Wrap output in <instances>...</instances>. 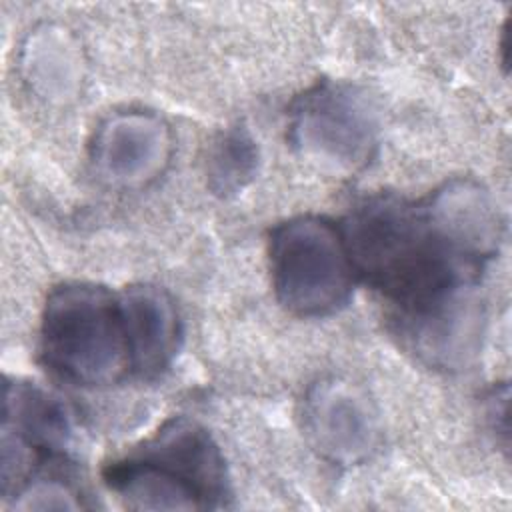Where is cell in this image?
Returning <instances> with one entry per match:
<instances>
[{
  "label": "cell",
  "instance_id": "6da1fadb",
  "mask_svg": "<svg viewBox=\"0 0 512 512\" xmlns=\"http://www.w3.org/2000/svg\"><path fill=\"white\" fill-rule=\"evenodd\" d=\"M42 362L62 380L96 388L130 372L120 296L84 282L48 294L40 326Z\"/></svg>",
  "mask_w": 512,
  "mask_h": 512
},
{
  "label": "cell",
  "instance_id": "7a4b0ae2",
  "mask_svg": "<svg viewBox=\"0 0 512 512\" xmlns=\"http://www.w3.org/2000/svg\"><path fill=\"white\" fill-rule=\"evenodd\" d=\"M268 260L274 294L290 314L320 318L350 302L356 272L342 230L328 220L298 216L278 224Z\"/></svg>",
  "mask_w": 512,
  "mask_h": 512
},
{
  "label": "cell",
  "instance_id": "3957f363",
  "mask_svg": "<svg viewBox=\"0 0 512 512\" xmlns=\"http://www.w3.org/2000/svg\"><path fill=\"white\" fill-rule=\"evenodd\" d=\"M290 140L326 168L356 172L378 148L376 112L358 88L324 80L294 100Z\"/></svg>",
  "mask_w": 512,
  "mask_h": 512
},
{
  "label": "cell",
  "instance_id": "277c9868",
  "mask_svg": "<svg viewBox=\"0 0 512 512\" xmlns=\"http://www.w3.org/2000/svg\"><path fill=\"white\" fill-rule=\"evenodd\" d=\"M302 418L312 446L334 464H362L378 448V416L368 398L348 382H316L304 398Z\"/></svg>",
  "mask_w": 512,
  "mask_h": 512
},
{
  "label": "cell",
  "instance_id": "5b68a950",
  "mask_svg": "<svg viewBox=\"0 0 512 512\" xmlns=\"http://www.w3.org/2000/svg\"><path fill=\"white\" fill-rule=\"evenodd\" d=\"M172 154L168 124L150 112H118L102 122L92 142V164L106 182L134 188L152 182Z\"/></svg>",
  "mask_w": 512,
  "mask_h": 512
},
{
  "label": "cell",
  "instance_id": "8992f818",
  "mask_svg": "<svg viewBox=\"0 0 512 512\" xmlns=\"http://www.w3.org/2000/svg\"><path fill=\"white\" fill-rule=\"evenodd\" d=\"M424 210L438 234L466 260L484 266L498 252L502 218L492 196L472 180H452L438 188Z\"/></svg>",
  "mask_w": 512,
  "mask_h": 512
},
{
  "label": "cell",
  "instance_id": "52a82bcc",
  "mask_svg": "<svg viewBox=\"0 0 512 512\" xmlns=\"http://www.w3.org/2000/svg\"><path fill=\"white\" fill-rule=\"evenodd\" d=\"M130 352V372L152 380L166 372L182 342V324L172 298L156 286H130L120 294Z\"/></svg>",
  "mask_w": 512,
  "mask_h": 512
},
{
  "label": "cell",
  "instance_id": "ba28073f",
  "mask_svg": "<svg viewBox=\"0 0 512 512\" xmlns=\"http://www.w3.org/2000/svg\"><path fill=\"white\" fill-rule=\"evenodd\" d=\"M136 454L146 456L196 486L210 508H220L228 496L224 458L210 434L186 418L166 422Z\"/></svg>",
  "mask_w": 512,
  "mask_h": 512
},
{
  "label": "cell",
  "instance_id": "9c48e42d",
  "mask_svg": "<svg viewBox=\"0 0 512 512\" xmlns=\"http://www.w3.org/2000/svg\"><path fill=\"white\" fill-rule=\"evenodd\" d=\"M104 478L108 488L130 510L174 512L210 508L196 486L140 454L110 464Z\"/></svg>",
  "mask_w": 512,
  "mask_h": 512
},
{
  "label": "cell",
  "instance_id": "30bf717a",
  "mask_svg": "<svg viewBox=\"0 0 512 512\" xmlns=\"http://www.w3.org/2000/svg\"><path fill=\"white\" fill-rule=\"evenodd\" d=\"M2 434L12 436L28 450L58 456L72 438V422L60 398L36 384L14 382L4 388Z\"/></svg>",
  "mask_w": 512,
  "mask_h": 512
},
{
  "label": "cell",
  "instance_id": "8fae6325",
  "mask_svg": "<svg viewBox=\"0 0 512 512\" xmlns=\"http://www.w3.org/2000/svg\"><path fill=\"white\" fill-rule=\"evenodd\" d=\"M258 144L244 126L226 128L210 146L206 176L208 188L218 196H236L258 170Z\"/></svg>",
  "mask_w": 512,
  "mask_h": 512
},
{
  "label": "cell",
  "instance_id": "7c38bea8",
  "mask_svg": "<svg viewBox=\"0 0 512 512\" xmlns=\"http://www.w3.org/2000/svg\"><path fill=\"white\" fill-rule=\"evenodd\" d=\"M40 34L30 40L24 52V70L28 82L46 98L68 96L80 78V60L76 50L62 34Z\"/></svg>",
  "mask_w": 512,
  "mask_h": 512
},
{
  "label": "cell",
  "instance_id": "4fadbf2b",
  "mask_svg": "<svg viewBox=\"0 0 512 512\" xmlns=\"http://www.w3.org/2000/svg\"><path fill=\"white\" fill-rule=\"evenodd\" d=\"M12 506L16 510H78L82 508V500L70 482L48 474L20 484Z\"/></svg>",
  "mask_w": 512,
  "mask_h": 512
}]
</instances>
